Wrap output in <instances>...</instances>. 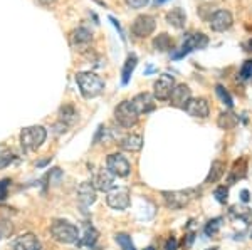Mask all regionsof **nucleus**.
Masks as SVG:
<instances>
[{"instance_id": "f257e3e1", "label": "nucleus", "mask_w": 252, "mask_h": 250, "mask_svg": "<svg viewBox=\"0 0 252 250\" xmlns=\"http://www.w3.org/2000/svg\"><path fill=\"white\" fill-rule=\"evenodd\" d=\"M76 83H78L81 94L86 99L96 98L104 91V81L94 72H78L76 74Z\"/></svg>"}, {"instance_id": "f03ea898", "label": "nucleus", "mask_w": 252, "mask_h": 250, "mask_svg": "<svg viewBox=\"0 0 252 250\" xmlns=\"http://www.w3.org/2000/svg\"><path fill=\"white\" fill-rule=\"evenodd\" d=\"M209 46V37L202 32H192V34H187L184 42H182L180 49L172 54V59H182L187 54L197 51V49H205Z\"/></svg>"}, {"instance_id": "7ed1b4c3", "label": "nucleus", "mask_w": 252, "mask_h": 250, "mask_svg": "<svg viewBox=\"0 0 252 250\" xmlns=\"http://www.w3.org/2000/svg\"><path fill=\"white\" fill-rule=\"evenodd\" d=\"M47 131L42 126H29L24 128L20 133V144L26 151H34L37 148L42 146V143L46 141Z\"/></svg>"}, {"instance_id": "20e7f679", "label": "nucleus", "mask_w": 252, "mask_h": 250, "mask_svg": "<svg viewBox=\"0 0 252 250\" xmlns=\"http://www.w3.org/2000/svg\"><path fill=\"white\" fill-rule=\"evenodd\" d=\"M161 196H163V201L168 208H172V210H180V208H185L187 205L197 196V190L189 188V190L161 192Z\"/></svg>"}, {"instance_id": "39448f33", "label": "nucleus", "mask_w": 252, "mask_h": 250, "mask_svg": "<svg viewBox=\"0 0 252 250\" xmlns=\"http://www.w3.org/2000/svg\"><path fill=\"white\" fill-rule=\"evenodd\" d=\"M51 233L56 240L61 242V244H74L79 239V230L78 227H74L69 222H63V220H56L54 223L51 225Z\"/></svg>"}, {"instance_id": "423d86ee", "label": "nucleus", "mask_w": 252, "mask_h": 250, "mask_svg": "<svg viewBox=\"0 0 252 250\" xmlns=\"http://www.w3.org/2000/svg\"><path fill=\"white\" fill-rule=\"evenodd\" d=\"M115 118L123 128H133L138 123L140 112L136 111L135 104L131 101H123V103L118 104V108L115 110Z\"/></svg>"}, {"instance_id": "0eeeda50", "label": "nucleus", "mask_w": 252, "mask_h": 250, "mask_svg": "<svg viewBox=\"0 0 252 250\" xmlns=\"http://www.w3.org/2000/svg\"><path fill=\"white\" fill-rule=\"evenodd\" d=\"M155 27H157V20L153 15H148V14H141L133 20L131 24V34L135 35L138 39H145L148 35H152L155 32Z\"/></svg>"}, {"instance_id": "6e6552de", "label": "nucleus", "mask_w": 252, "mask_h": 250, "mask_svg": "<svg viewBox=\"0 0 252 250\" xmlns=\"http://www.w3.org/2000/svg\"><path fill=\"white\" fill-rule=\"evenodd\" d=\"M175 89V78L172 74H161L160 78L153 84V96L158 101H166L172 96V91Z\"/></svg>"}, {"instance_id": "1a4fd4ad", "label": "nucleus", "mask_w": 252, "mask_h": 250, "mask_svg": "<svg viewBox=\"0 0 252 250\" xmlns=\"http://www.w3.org/2000/svg\"><path fill=\"white\" fill-rule=\"evenodd\" d=\"M106 167H108V171H111L115 176H121V178L128 176L129 170H131V165H129V161L126 160L123 155H120V153H115V155L108 156Z\"/></svg>"}, {"instance_id": "9d476101", "label": "nucleus", "mask_w": 252, "mask_h": 250, "mask_svg": "<svg viewBox=\"0 0 252 250\" xmlns=\"http://www.w3.org/2000/svg\"><path fill=\"white\" fill-rule=\"evenodd\" d=\"M209 24H210V29L215 30V32H223L227 29H230L234 24V19H232V14L229 10H217L210 15L209 19Z\"/></svg>"}, {"instance_id": "9b49d317", "label": "nucleus", "mask_w": 252, "mask_h": 250, "mask_svg": "<svg viewBox=\"0 0 252 250\" xmlns=\"http://www.w3.org/2000/svg\"><path fill=\"white\" fill-rule=\"evenodd\" d=\"M106 203L115 210H125L129 207V192L126 188H116V190L108 192Z\"/></svg>"}, {"instance_id": "f8f14e48", "label": "nucleus", "mask_w": 252, "mask_h": 250, "mask_svg": "<svg viewBox=\"0 0 252 250\" xmlns=\"http://www.w3.org/2000/svg\"><path fill=\"white\" fill-rule=\"evenodd\" d=\"M192 99V91L187 84H178L175 86V89L172 91V96H170V104L175 108H180V110H185L187 103Z\"/></svg>"}, {"instance_id": "ddd939ff", "label": "nucleus", "mask_w": 252, "mask_h": 250, "mask_svg": "<svg viewBox=\"0 0 252 250\" xmlns=\"http://www.w3.org/2000/svg\"><path fill=\"white\" fill-rule=\"evenodd\" d=\"M113 173L108 171V170H99L94 173L93 176V187L99 192H111L115 188V178H113Z\"/></svg>"}, {"instance_id": "4468645a", "label": "nucleus", "mask_w": 252, "mask_h": 250, "mask_svg": "<svg viewBox=\"0 0 252 250\" xmlns=\"http://www.w3.org/2000/svg\"><path fill=\"white\" fill-rule=\"evenodd\" d=\"M9 250H40V242L32 233H24L10 242Z\"/></svg>"}, {"instance_id": "2eb2a0df", "label": "nucleus", "mask_w": 252, "mask_h": 250, "mask_svg": "<svg viewBox=\"0 0 252 250\" xmlns=\"http://www.w3.org/2000/svg\"><path fill=\"white\" fill-rule=\"evenodd\" d=\"M185 111L189 112L190 116H193V118H207L210 112V106L209 103H207V99L204 98H197V99H190L189 103H187L185 106Z\"/></svg>"}, {"instance_id": "dca6fc26", "label": "nucleus", "mask_w": 252, "mask_h": 250, "mask_svg": "<svg viewBox=\"0 0 252 250\" xmlns=\"http://www.w3.org/2000/svg\"><path fill=\"white\" fill-rule=\"evenodd\" d=\"M78 200L83 207H89L91 203L96 201V188L93 187V183L84 181L78 187Z\"/></svg>"}, {"instance_id": "f3484780", "label": "nucleus", "mask_w": 252, "mask_h": 250, "mask_svg": "<svg viewBox=\"0 0 252 250\" xmlns=\"http://www.w3.org/2000/svg\"><path fill=\"white\" fill-rule=\"evenodd\" d=\"M93 40V32L88 30L86 27H78L71 32V44L74 47H86Z\"/></svg>"}, {"instance_id": "a211bd4d", "label": "nucleus", "mask_w": 252, "mask_h": 250, "mask_svg": "<svg viewBox=\"0 0 252 250\" xmlns=\"http://www.w3.org/2000/svg\"><path fill=\"white\" fill-rule=\"evenodd\" d=\"M133 104H135L136 111L140 112V114H148V112H152L155 110V103H153V98L148 94V92H141V94H138L135 99L131 101Z\"/></svg>"}, {"instance_id": "6ab92c4d", "label": "nucleus", "mask_w": 252, "mask_h": 250, "mask_svg": "<svg viewBox=\"0 0 252 250\" xmlns=\"http://www.w3.org/2000/svg\"><path fill=\"white\" fill-rule=\"evenodd\" d=\"M247 175V160L241 158L232 165V170H230L229 176H227V185H234L237 180H242Z\"/></svg>"}, {"instance_id": "aec40b11", "label": "nucleus", "mask_w": 252, "mask_h": 250, "mask_svg": "<svg viewBox=\"0 0 252 250\" xmlns=\"http://www.w3.org/2000/svg\"><path fill=\"white\" fill-rule=\"evenodd\" d=\"M120 146L125 151H131V153L140 151L143 148V138L140 135H128L125 138H121Z\"/></svg>"}, {"instance_id": "412c9836", "label": "nucleus", "mask_w": 252, "mask_h": 250, "mask_svg": "<svg viewBox=\"0 0 252 250\" xmlns=\"http://www.w3.org/2000/svg\"><path fill=\"white\" fill-rule=\"evenodd\" d=\"M166 22H168L172 27H175V29H184L185 22H187V14L180 9V7L172 9L170 12H166Z\"/></svg>"}, {"instance_id": "4be33fe9", "label": "nucleus", "mask_w": 252, "mask_h": 250, "mask_svg": "<svg viewBox=\"0 0 252 250\" xmlns=\"http://www.w3.org/2000/svg\"><path fill=\"white\" fill-rule=\"evenodd\" d=\"M59 119L61 123H64L66 126H71L76 119H78V112H76V108L72 104H64L59 110Z\"/></svg>"}, {"instance_id": "5701e85b", "label": "nucleus", "mask_w": 252, "mask_h": 250, "mask_svg": "<svg viewBox=\"0 0 252 250\" xmlns=\"http://www.w3.org/2000/svg\"><path fill=\"white\" fill-rule=\"evenodd\" d=\"M223 173H225V165H223L220 160H215L212 163V167H210V171L205 178V183H215V181H219L222 178Z\"/></svg>"}, {"instance_id": "b1692460", "label": "nucleus", "mask_w": 252, "mask_h": 250, "mask_svg": "<svg viewBox=\"0 0 252 250\" xmlns=\"http://www.w3.org/2000/svg\"><path fill=\"white\" fill-rule=\"evenodd\" d=\"M97 237H99V233L93 225L86 223L84 225V232H83V239H81L79 245H88V247H94V244L97 242Z\"/></svg>"}, {"instance_id": "393cba45", "label": "nucleus", "mask_w": 252, "mask_h": 250, "mask_svg": "<svg viewBox=\"0 0 252 250\" xmlns=\"http://www.w3.org/2000/svg\"><path fill=\"white\" fill-rule=\"evenodd\" d=\"M136 64H138V57L135 54H129L128 59H126V62H125V66H123V72H121V83L123 84L129 83V78H131Z\"/></svg>"}, {"instance_id": "a878e982", "label": "nucleus", "mask_w": 252, "mask_h": 250, "mask_svg": "<svg viewBox=\"0 0 252 250\" xmlns=\"http://www.w3.org/2000/svg\"><path fill=\"white\" fill-rule=\"evenodd\" d=\"M153 47H155L157 51H160V52H166V51H170V49H173V39L170 37L168 34H160V35H157L155 39H153Z\"/></svg>"}, {"instance_id": "bb28decb", "label": "nucleus", "mask_w": 252, "mask_h": 250, "mask_svg": "<svg viewBox=\"0 0 252 250\" xmlns=\"http://www.w3.org/2000/svg\"><path fill=\"white\" fill-rule=\"evenodd\" d=\"M237 116L234 114V112H222L220 116H219V121L217 124L222 128V130H232V128L237 124Z\"/></svg>"}, {"instance_id": "cd10ccee", "label": "nucleus", "mask_w": 252, "mask_h": 250, "mask_svg": "<svg viewBox=\"0 0 252 250\" xmlns=\"http://www.w3.org/2000/svg\"><path fill=\"white\" fill-rule=\"evenodd\" d=\"M230 215L239 220H244L246 223H249L252 220V210H249L247 207H237V205H234V207L230 208Z\"/></svg>"}, {"instance_id": "c85d7f7f", "label": "nucleus", "mask_w": 252, "mask_h": 250, "mask_svg": "<svg viewBox=\"0 0 252 250\" xmlns=\"http://www.w3.org/2000/svg\"><path fill=\"white\" fill-rule=\"evenodd\" d=\"M14 160H15V156L10 148L5 146V144H0V170H2V168H7Z\"/></svg>"}, {"instance_id": "c756f323", "label": "nucleus", "mask_w": 252, "mask_h": 250, "mask_svg": "<svg viewBox=\"0 0 252 250\" xmlns=\"http://www.w3.org/2000/svg\"><path fill=\"white\" fill-rule=\"evenodd\" d=\"M220 227H222V219L220 217H217V219H214V220H210L209 223L205 225V235L207 237H215L219 233V230H220Z\"/></svg>"}, {"instance_id": "7c9ffc66", "label": "nucleus", "mask_w": 252, "mask_h": 250, "mask_svg": "<svg viewBox=\"0 0 252 250\" xmlns=\"http://www.w3.org/2000/svg\"><path fill=\"white\" fill-rule=\"evenodd\" d=\"M215 92H217V96L220 98V101H222L223 104H225L227 108H232L234 106L232 96L229 94V91H227L225 87L222 86V84H217V86H215Z\"/></svg>"}, {"instance_id": "2f4dec72", "label": "nucleus", "mask_w": 252, "mask_h": 250, "mask_svg": "<svg viewBox=\"0 0 252 250\" xmlns=\"http://www.w3.org/2000/svg\"><path fill=\"white\" fill-rule=\"evenodd\" d=\"M115 239L118 242V245H120L123 250H136L135 245H133V242H131V237L126 235V233H116Z\"/></svg>"}, {"instance_id": "473e14b6", "label": "nucleus", "mask_w": 252, "mask_h": 250, "mask_svg": "<svg viewBox=\"0 0 252 250\" xmlns=\"http://www.w3.org/2000/svg\"><path fill=\"white\" fill-rule=\"evenodd\" d=\"M239 76H241V79H242V81H247V79H251V78H252V59L246 60V62L242 64Z\"/></svg>"}, {"instance_id": "72a5a7b5", "label": "nucleus", "mask_w": 252, "mask_h": 250, "mask_svg": "<svg viewBox=\"0 0 252 250\" xmlns=\"http://www.w3.org/2000/svg\"><path fill=\"white\" fill-rule=\"evenodd\" d=\"M214 196L219 203H225L227 198H229V190H227V187H217L214 190Z\"/></svg>"}, {"instance_id": "f704fd0d", "label": "nucleus", "mask_w": 252, "mask_h": 250, "mask_svg": "<svg viewBox=\"0 0 252 250\" xmlns=\"http://www.w3.org/2000/svg\"><path fill=\"white\" fill-rule=\"evenodd\" d=\"M61 180H63V171H61L59 168H54V170L49 173V185H52V187H58Z\"/></svg>"}, {"instance_id": "c9c22d12", "label": "nucleus", "mask_w": 252, "mask_h": 250, "mask_svg": "<svg viewBox=\"0 0 252 250\" xmlns=\"http://www.w3.org/2000/svg\"><path fill=\"white\" fill-rule=\"evenodd\" d=\"M12 181L9 178H3L0 180V201L7 198V193H9V187H10Z\"/></svg>"}, {"instance_id": "e433bc0d", "label": "nucleus", "mask_w": 252, "mask_h": 250, "mask_svg": "<svg viewBox=\"0 0 252 250\" xmlns=\"http://www.w3.org/2000/svg\"><path fill=\"white\" fill-rule=\"evenodd\" d=\"M150 0H125V3L129 7V9H141L148 3Z\"/></svg>"}, {"instance_id": "4c0bfd02", "label": "nucleus", "mask_w": 252, "mask_h": 250, "mask_svg": "<svg viewBox=\"0 0 252 250\" xmlns=\"http://www.w3.org/2000/svg\"><path fill=\"white\" fill-rule=\"evenodd\" d=\"M177 247H178L177 239H175V237H168V239H166V242H165L163 250H177Z\"/></svg>"}, {"instance_id": "58836bf2", "label": "nucleus", "mask_w": 252, "mask_h": 250, "mask_svg": "<svg viewBox=\"0 0 252 250\" xmlns=\"http://www.w3.org/2000/svg\"><path fill=\"white\" fill-rule=\"evenodd\" d=\"M241 198H242L244 203H246V201H249V192H247V190H242V193H241Z\"/></svg>"}, {"instance_id": "ea45409f", "label": "nucleus", "mask_w": 252, "mask_h": 250, "mask_svg": "<svg viewBox=\"0 0 252 250\" xmlns=\"http://www.w3.org/2000/svg\"><path fill=\"white\" fill-rule=\"evenodd\" d=\"M42 5H52V3H56V0H39Z\"/></svg>"}, {"instance_id": "a19ab883", "label": "nucleus", "mask_w": 252, "mask_h": 250, "mask_svg": "<svg viewBox=\"0 0 252 250\" xmlns=\"http://www.w3.org/2000/svg\"><path fill=\"white\" fill-rule=\"evenodd\" d=\"M163 2H166V0H153V3H155V5H161Z\"/></svg>"}, {"instance_id": "79ce46f5", "label": "nucleus", "mask_w": 252, "mask_h": 250, "mask_svg": "<svg viewBox=\"0 0 252 250\" xmlns=\"http://www.w3.org/2000/svg\"><path fill=\"white\" fill-rule=\"evenodd\" d=\"M247 51H252V39L247 42Z\"/></svg>"}, {"instance_id": "37998d69", "label": "nucleus", "mask_w": 252, "mask_h": 250, "mask_svg": "<svg viewBox=\"0 0 252 250\" xmlns=\"http://www.w3.org/2000/svg\"><path fill=\"white\" fill-rule=\"evenodd\" d=\"M205 250H219L217 247H212V249H205Z\"/></svg>"}, {"instance_id": "c03bdc74", "label": "nucleus", "mask_w": 252, "mask_h": 250, "mask_svg": "<svg viewBox=\"0 0 252 250\" xmlns=\"http://www.w3.org/2000/svg\"><path fill=\"white\" fill-rule=\"evenodd\" d=\"M2 235H3V233H2V230H0V239H2Z\"/></svg>"}, {"instance_id": "a18cd8bd", "label": "nucleus", "mask_w": 252, "mask_h": 250, "mask_svg": "<svg viewBox=\"0 0 252 250\" xmlns=\"http://www.w3.org/2000/svg\"><path fill=\"white\" fill-rule=\"evenodd\" d=\"M146 250H153V247H148V249H146Z\"/></svg>"}]
</instances>
